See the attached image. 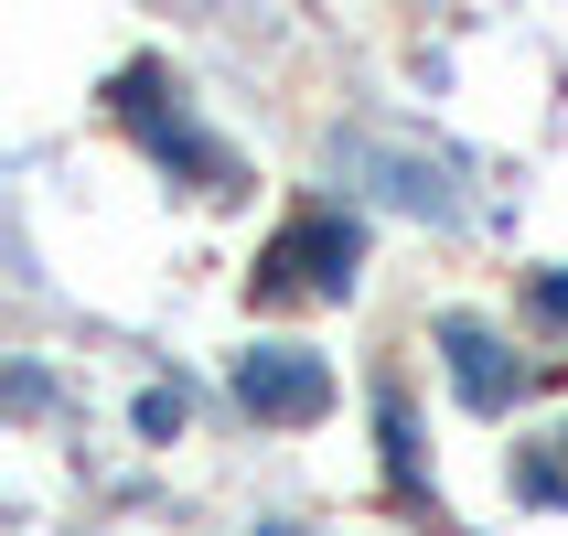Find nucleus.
Returning <instances> with one entry per match:
<instances>
[{
    "label": "nucleus",
    "instance_id": "obj_1",
    "mask_svg": "<svg viewBox=\"0 0 568 536\" xmlns=\"http://www.w3.org/2000/svg\"><path fill=\"white\" fill-rule=\"evenodd\" d=\"M247 280H257V301H354V280H365V225L344 204H301L257 247Z\"/></svg>",
    "mask_w": 568,
    "mask_h": 536
},
{
    "label": "nucleus",
    "instance_id": "obj_2",
    "mask_svg": "<svg viewBox=\"0 0 568 536\" xmlns=\"http://www.w3.org/2000/svg\"><path fill=\"white\" fill-rule=\"evenodd\" d=\"M333 172H344V183H365L376 204H397V215L462 225V183H450V161L408 151V140H386V129H344V140H333Z\"/></svg>",
    "mask_w": 568,
    "mask_h": 536
},
{
    "label": "nucleus",
    "instance_id": "obj_3",
    "mask_svg": "<svg viewBox=\"0 0 568 536\" xmlns=\"http://www.w3.org/2000/svg\"><path fill=\"white\" fill-rule=\"evenodd\" d=\"M119 119L140 129V151H151L161 172H193L204 193H236V161H225L215 140H204V129H193L183 87H161L151 64H129V75H119Z\"/></svg>",
    "mask_w": 568,
    "mask_h": 536
},
{
    "label": "nucleus",
    "instance_id": "obj_4",
    "mask_svg": "<svg viewBox=\"0 0 568 536\" xmlns=\"http://www.w3.org/2000/svg\"><path fill=\"white\" fill-rule=\"evenodd\" d=\"M236 408H247L257 429H312V418L333 408V365H322L312 344H247L236 354Z\"/></svg>",
    "mask_w": 568,
    "mask_h": 536
},
{
    "label": "nucleus",
    "instance_id": "obj_5",
    "mask_svg": "<svg viewBox=\"0 0 568 536\" xmlns=\"http://www.w3.org/2000/svg\"><path fill=\"white\" fill-rule=\"evenodd\" d=\"M440 354H450V386H462V408H483V418H505L515 397H526V365H515V344L494 333V322H473V312H450L440 322Z\"/></svg>",
    "mask_w": 568,
    "mask_h": 536
},
{
    "label": "nucleus",
    "instance_id": "obj_6",
    "mask_svg": "<svg viewBox=\"0 0 568 536\" xmlns=\"http://www.w3.org/2000/svg\"><path fill=\"white\" fill-rule=\"evenodd\" d=\"M376 429H386V483L429 505V473H418V418H408V386H376Z\"/></svg>",
    "mask_w": 568,
    "mask_h": 536
},
{
    "label": "nucleus",
    "instance_id": "obj_7",
    "mask_svg": "<svg viewBox=\"0 0 568 536\" xmlns=\"http://www.w3.org/2000/svg\"><path fill=\"white\" fill-rule=\"evenodd\" d=\"M526 312H537L547 333H568V269H537V280H526Z\"/></svg>",
    "mask_w": 568,
    "mask_h": 536
},
{
    "label": "nucleus",
    "instance_id": "obj_8",
    "mask_svg": "<svg viewBox=\"0 0 568 536\" xmlns=\"http://www.w3.org/2000/svg\"><path fill=\"white\" fill-rule=\"evenodd\" d=\"M140 429H151V441H183V386H151V397H140Z\"/></svg>",
    "mask_w": 568,
    "mask_h": 536
},
{
    "label": "nucleus",
    "instance_id": "obj_9",
    "mask_svg": "<svg viewBox=\"0 0 568 536\" xmlns=\"http://www.w3.org/2000/svg\"><path fill=\"white\" fill-rule=\"evenodd\" d=\"M515 483H526L537 505H568V473H558V462H526V473H515Z\"/></svg>",
    "mask_w": 568,
    "mask_h": 536
},
{
    "label": "nucleus",
    "instance_id": "obj_10",
    "mask_svg": "<svg viewBox=\"0 0 568 536\" xmlns=\"http://www.w3.org/2000/svg\"><path fill=\"white\" fill-rule=\"evenodd\" d=\"M558 441H568V429H558Z\"/></svg>",
    "mask_w": 568,
    "mask_h": 536
}]
</instances>
